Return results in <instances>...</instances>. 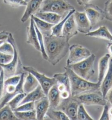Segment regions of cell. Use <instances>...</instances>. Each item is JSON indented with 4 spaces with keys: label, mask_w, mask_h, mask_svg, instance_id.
Listing matches in <instances>:
<instances>
[{
    "label": "cell",
    "mask_w": 112,
    "mask_h": 120,
    "mask_svg": "<svg viewBox=\"0 0 112 120\" xmlns=\"http://www.w3.org/2000/svg\"><path fill=\"white\" fill-rule=\"evenodd\" d=\"M45 49L47 60L52 65H56L69 52V41L63 36H56L50 33H43Z\"/></svg>",
    "instance_id": "1"
},
{
    "label": "cell",
    "mask_w": 112,
    "mask_h": 120,
    "mask_svg": "<svg viewBox=\"0 0 112 120\" xmlns=\"http://www.w3.org/2000/svg\"><path fill=\"white\" fill-rule=\"evenodd\" d=\"M64 69L69 77L71 96L91 90H100V85L97 82H93L81 77L66 66Z\"/></svg>",
    "instance_id": "2"
},
{
    "label": "cell",
    "mask_w": 112,
    "mask_h": 120,
    "mask_svg": "<svg viewBox=\"0 0 112 120\" xmlns=\"http://www.w3.org/2000/svg\"><path fill=\"white\" fill-rule=\"evenodd\" d=\"M25 73L13 76L7 78L4 80V92L0 103V108L4 105L19 93H24L23 90V82L25 78Z\"/></svg>",
    "instance_id": "3"
},
{
    "label": "cell",
    "mask_w": 112,
    "mask_h": 120,
    "mask_svg": "<svg viewBox=\"0 0 112 120\" xmlns=\"http://www.w3.org/2000/svg\"><path fill=\"white\" fill-rule=\"evenodd\" d=\"M6 41L11 43L14 48L13 58L12 60L7 64H0L4 70V77L8 78L12 76L20 75L25 72L22 65V61L19 56L18 49L13 35L9 32L8 37Z\"/></svg>",
    "instance_id": "4"
},
{
    "label": "cell",
    "mask_w": 112,
    "mask_h": 120,
    "mask_svg": "<svg viewBox=\"0 0 112 120\" xmlns=\"http://www.w3.org/2000/svg\"><path fill=\"white\" fill-rule=\"evenodd\" d=\"M95 59V55L91 54L88 58L81 61L66 66L81 77L91 81V79L93 77L95 73L94 70V63Z\"/></svg>",
    "instance_id": "5"
},
{
    "label": "cell",
    "mask_w": 112,
    "mask_h": 120,
    "mask_svg": "<svg viewBox=\"0 0 112 120\" xmlns=\"http://www.w3.org/2000/svg\"><path fill=\"white\" fill-rule=\"evenodd\" d=\"M74 9L67 0H43L39 12H52L64 17Z\"/></svg>",
    "instance_id": "6"
},
{
    "label": "cell",
    "mask_w": 112,
    "mask_h": 120,
    "mask_svg": "<svg viewBox=\"0 0 112 120\" xmlns=\"http://www.w3.org/2000/svg\"><path fill=\"white\" fill-rule=\"evenodd\" d=\"M73 97L79 104L84 105H100L103 106L107 103L100 90H91Z\"/></svg>",
    "instance_id": "7"
},
{
    "label": "cell",
    "mask_w": 112,
    "mask_h": 120,
    "mask_svg": "<svg viewBox=\"0 0 112 120\" xmlns=\"http://www.w3.org/2000/svg\"><path fill=\"white\" fill-rule=\"evenodd\" d=\"M69 52V56L66 60V66L81 61L91 54L88 48L77 44L73 45L70 46Z\"/></svg>",
    "instance_id": "8"
},
{
    "label": "cell",
    "mask_w": 112,
    "mask_h": 120,
    "mask_svg": "<svg viewBox=\"0 0 112 120\" xmlns=\"http://www.w3.org/2000/svg\"><path fill=\"white\" fill-rule=\"evenodd\" d=\"M24 70L27 72H30L34 75L38 81L39 85L42 88L45 93L47 95L51 87L56 85L57 81L54 77H49L39 72L36 69L31 66H23Z\"/></svg>",
    "instance_id": "9"
},
{
    "label": "cell",
    "mask_w": 112,
    "mask_h": 120,
    "mask_svg": "<svg viewBox=\"0 0 112 120\" xmlns=\"http://www.w3.org/2000/svg\"><path fill=\"white\" fill-rule=\"evenodd\" d=\"M79 104L71 96L67 99H62L57 109L60 110L66 113L69 120H77V112Z\"/></svg>",
    "instance_id": "10"
},
{
    "label": "cell",
    "mask_w": 112,
    "mask_h": 120,
    "mask_svg": "<svg viewBox=\"0 0 112 120\" xmlns=\"http://www.w3.org/2000/svg\"><path fill=\"white\" fill-rule=\"evenodd\" d=\"M84 12L90 20L92 27L105 19L103 10L98 6L89 4L84 6Z\"/></svg>",
    "instance_id": "11"
},
{
    "label": "cell",
    "mask_w": 112,
    "mask_h": 120,
    "mask_svg": "<svg viewBox=\"0 0 112 120\" xmlns=\"http://www.w3.org/2000/svg\"><path fill=\"white\" fill-rule=\"evenodd\" d=\"M73 15L78 32L85 35L91 31L93 27L85 12L75 11Z\"/></svg>",
    "instance_id": "12"
},
{
    "label": "cell",
    "mask_w": 112,
    "mask_h": 120,
    "mask_svg": "<svg viewBox=\"0 0 112 120\" xmlns=\"http://www.w3.org/2000/svg\"><path fill=\"white\" fill-rule=\"evenodd\" d=\"M78 34L77 25L75 22L73 14L68 18L65 22L64 26L62 29V36L69 41L71 38Z\"/></svg>",
    "instance_id": "13"
},
{
    "label": "cell",
    "mask_w": 112,
    "mask_h": 120,
    "mask_svg": "<svg viewBox=\"0 0 112 120\" xmlns=\"http://www.w3.org/2000/svg\"><path fill=\"white\" fill-rule=\"evenodd\" d=\"M43 1V0H29L27 2L26 9L20 19L21 22L24 23L30 18L32 15H34L38 12Z\"/></svg>",
    "instance_id": "14"
},
{
    "label": "cell",
    "mask_w": 112,
    "mask_h": 120,
    "mask_svg": "<svg viewBox=\"0 0 112 120\" xmlns=\"http://www.w3.org/2000/svg\"><path fill=\"white\" fill-rule=\"evenodd\" d=\"M36 120H42L46 116L47 112L50 108V102L47 96L34 102Z\"/></svg>",
    "instance_id": "15"
},
{
    "label": "cell",
    "mask_w": 112,
    "mask_h": 120,
    "mask_svg": "<svg viewBox=\"0 0 112 120\" xmlns=\"http://www.w3.org/2000/svg\"><path fill=\"white\" fill-rule=\"evenodd\" d=\"M27 43L31 45L37 51L40 52V46L39 43L38 38L36 31L35 26H34V22L32 17H30V24L27 29Z\"/></svg>",
    "instance_id": "16"
},
{
    "label": "cell",
    "mask_w": 112,
    "mask_h": 120,
    "mask_svg": "<svg viewBox=\"0 0 112 120\" xmlns=\"http://www.w3.org/2000/svg\"><path fill=\"white\" fill-rule=\"evenodd\" d=\"M112 87V58H110L109 67L101 82L100 90L105 98L107 93Z\"/></svg>",
    "instance_id": "17"
},
{
    "label": "cell",
    "mask_w": 112,
    "mask_h": 120,
    "mask_svg": "<svg viewBox=\"0 0 112 120\" xmlns=\"http://www.w3.org/2000/svg\"><path fill=\"white\" fill-rule=\"evenodd\" d=\"M110 58V54L109 53H107L102 56L99 60L98 61V79H97V82L101 84V82L108 70L109 67V63Z\"/></svg>",
    "instance_id": "18"
},
{
    "label": "cell",
    "mask_w": 112,
    "mask_h": 120,
    "mask_svg": "<svg viewBox=\"0 0 112 120\" xmlns=\"http://www.w3.org/2000/svg\"><path fill=\"white\" fill-rule=\"evenodd\" d=\"M85 36L89 37H95V38L103 39L110 42H112V34L106 26H102L98 27L97 30L90 31L85 34Z\"/></svg>",
    "instance_id": "19"
},
{
    "label": "cell",
    "mask_w": 112,
    "mask_h": 120,
    "mask_svg": "<svg viewBox=\"0 0 112 120\" xmlns=\"http://www.w3.org/2000/svg\"><path fill=\"white\" fill-rule=\"evenodd\" d=\"M46 96V94L45 93L41 86L39 85L35 90L29 92V93L26 94L20 104L29 102H35Z\"/></svg>",
    "instance_id": "20"
},
{
    "label": "cell",
    "mask_w": 112,
    "mask_h": 120,
    "mask_svg": "<svg viewBox=\"0 0 112 120\" xmlns=\"http://www.w3.org/2000/svg\"><path fill=\"white\" fill-rule=\"evenodd\" d=\"M34 15L48 23L54 25L59 22L64 17L58 14L50 12H38Z\"/></svg>",
    "instance_id": "21"
},
{
    "label": "cell",
    "mask_w": 112,
    "mask_h": 120,
    "mask_svg": "<svg viewBox=\"0 0 112 120\" xmlns=\"http://www.w3.org/2000/svg\"><path fill=\"white\" fill-rule=\"evenodd\" d=\"M46 96L50 102V107L54 109L57 108L59 103H61L62 98L57 85H55L52 87H51Z\"/></svg>",
    "instance_id": "22"
},
{
    "label": "cell",
    "mask_w": 112,
    "mask_h": 120,
    "mask_svg": "<svg viewBox=\"0 0 112 120\" xmlns=\"http://www.w3.org/2000/svg\"><path fill=\"white\" fill-rule=\"evenodd\" d=\"M28 74L27 76H25L23 82V90L25 94L29 93L32 90L36 88L39 85L38 81L34 77L32 74L30 72H27Z\"/></svg>",
    "instance_id": "23"
},
{
    "label": "cell",
    "mask_w": 112,
    "mask_h": 120,
    "mask_svg": "<svg viewBox=\"0 0 112 120\" xmlns=\"http://www.w3.org/2000/svg\"><path fill=\"white\" fill-rule=\"evenodd\" d=\"M76 9H74L69 11V12H68V13L66 14V16H65L59 22H58L57 24H55V25L52 27L50 34H51L52 35L56 36H61L62 33V29L64 25L65 22H66V20H67L68 18L70 17L72 14L74 13Z\"/></svg>",
    "instance_id": "24"
},
{
    "label": "cell",
    "mask_w": 112,
    "mask_h": 120,
    "mask_svg": "<svg viewBox=\"0 0 112 120\" xmlns=\"http://www.w3.org/2000/svg\"><path fill=\"white\" fill-rule=\"evenodd\" d=\"M31 17H32V18L33 19L34 22L37 28L42 34L47 33L49 31L51 32L52 27L54 25V24L48 23V22L39 18L34 15H32Z\"/></svg>",
    "instance_id": "25"
},
{
    "label": "cell",
    "mask_w": 112,
    "mask_h": 120,
    "mask_svg": "<svg viewBox=\"0 0 112 120\" xmlns=\"http://www.w3.org/2000/svg\"><path fill=\"white\" fill-rule=\"evenodd\" d=\"M46 116L53 120H68L69 118L64 112L61 110L50 107Z\"/></svg>",
    "instance_id": "26"
},
{
    "label": "cell",
    "mask_w": 112,
    "mask_h": 120,
    "mask_svg": "<svg viewBox=\"0 0 112 120\" xmlns=\"http://www.w3.org/2000/svg\"><path fill=\"white\" fill-rule=\"evenodd\" d=\"M18 120L8 104L0 108V120Z\"/></svg>",
    "instance_id": "27"
},
{
    "label": "cell",
    "mask_w": 112,
    "mask_h": 120,
    "mask_svg": "<svg viewBox=\"0 0 112 120\" xmlns=\"http://www.w3.org/2000/svg\"><path fill=\"white\" fill-rule=\"evenodd\" d=\"M53 77L57 81V84L64 86L68 90H70V83L69 77L67 73H57L53 75Z\"/></svg>",
    "instance_id": "28"
},
{
    "label": "cell",
    "mask_w": 112,
    "mask_h": 120,
    "mask_svg": "<svg viewBox=\"0 0 112 120\" xmlns=\"http://www.w3.org/2000/svg\"><path fill=\"white\" fill-rule=\"evenodd\" d=\"M14 114L18 120H36V115L35 110L28 111H14Z\"/></svg>",
    "instance_id": "29"
},
{
    "label": "cell",
    "mask_w": 112,
    "mask_h": 120,
    "mask_svg": "<svg viewBox=\"0 0 112 120\" xmlns=\"http://www.w3.org/2000/svg\"><path fill=\"white\" fill-rule=\"evenodd\" d=\"M34 26H35V28L37 35V38H38L39 43L40 49H41V50H40V53H41V54L42 57L43 59L45 60H47V56L46 51H45V49L44 40H43V34L39 30V29L37 28V26L35 24V22H34Z\"/></svg>",
    "instance_id": "30"
},
{
    "label": "cell",
    "mask_w": 112,
    "mask_h": 120,
    "mask_svg": "<svg viewBox=\"0 0 112 120\" xmlns=\"http://www.w3.org/2000/svg\"><path fill=\"white\" fill-rule=\"evenodd\" d=\"M77 120H93L94 119L89 114L86 110L84 105L80 104L77 112Z\"/></svg>",
    "instance_id": "31"
},
{
    "label": "cell",
    "mask_w": 112,
    "mask_h": 120,
    "mask_svg": "<svg viewBox=\"0 0 112 120\" xmlns=\"http://www.w3.org/2000/svg\"><path fill=\"white\" fill-rule=\"evenodd\" d=\"M26 94L25 93H19L14 96L8 103L7 104L9 105V106L11 107L13 110H14L15 109L17 108L19 105H20L21 102L23 100L24 97H25Z\"/></svg>",
    "instance_id": "32"
},
{
    "label": "cell",
    "mask_w": 112,
    "mask_h": 120,
    "mask_svg": "<svg viewBox=\"0 0 112 120\" xmlns=\"http://www.w3.org/2000/svg\"><path fill=\"white\" fill-rule=\"evenodd\" d=\"M103 11L105 19L112 22V0H107L104 3V9Z\"/></svg>",
    "instance_id": "33"
},
{
    "label": "cell",
    "mask_w": 112,
    "mask_h": 120,
    "mask_svg": "<svg viewBox=\"0 0 112 120\" xmlns=\"http://www.w3.org/2000/svg\"><path fill=\"white\" fill-rule=\"evenodd\" d=\"M35 110V103L34 102H29L22 104L19 105L17 108L13 110V111H28Z\"/></svg>",
    "instance_id": "34"
},
{
    "label": "cell",
    "mask_w": 112,
    "mask_h": 120,
    "mask_svg": "<svg viewBox=\"0 0 112 120\" xmlns=\"http://www.w3.org/2000/svg\"><path fill=\"white\" fill-rule=\"evenodd\" d=\"M4 4L13 7H19L27 6V1L26 0H3Z\"/></svg>",
    "instance_id": "35"
},
{
    "label": "cell",
    "mask_w": 112,
    "mask_h": 120,
    "mask_svg": "<svg viewBox=\"0 0 112 120\" xmlns=\"http://www.w3.org/2000/svg\"><path fill=\"white\" fill-rule=\"evenodd\" d=\"M0 52L8 54H14V48L11 43L5 41L0 46Z\"/></svg>",
    "instance_id": "36"
},
{
    "label": "cell",
    "mask_w": 112,
    "mask_h": 120,
    "mask_svg": "<svg viewBox=\"0 0 112 120\" xmlns=\"http://www.w3.org/2000/svg\"><path fill=\"white\" fill-rule=\"evenodd\" d=\"M13 54H8L0 52V64H7L12 60Z\"/></svg>",
    "instance_id": "37"
},
{
    "label": "cell",
    "mask_w": 112,
    "mask_h": 120,
    "mask_svg": "<svg viewBox=\"0 0 112 120\" xmlns=\"http://www.w3.org/2000/svg\"><path fill=\"white\" fill-rule=\"evenodd\" d=\"M4 79H5V77H4V70L0 66V103H1L4 92Z\"/></svg>",
    "instance_id": "38"
},
{
    "label": "cell",
    "mask_w": 112,
    "mask_h": 120,
    "mask_svg": "<svg viewBox=\"0 0 112 120\" xmlns=\"http://www.w3.org/2000/svg\"><path fill=\"white\" fill-rule=\"evenodd\" d=\"M110 104L108 101L103 106V109L102 111V114L100 115V118L99 119L100 120H109L110 117L109 114V109L110 108Z\"/></svg>",
    "instance_id": "39"
},
{
    "label": "cell",
    "mask_w": 112,
    "mask_h": 120,
    "mask_svg": "<svg viewBox=\"0 0 112 120\" xmlns=\"http://www.w3.org/2000/svg\"><path fill=\"white\" fill-rule=\"evenodd\" d=\"M61 94V97L62 99H67L71 96V91L68 90H65L62 92L60 93Z\"/></svg>",
    "instance_id": "40"
},
{
    "label": "cell",
    "mask_w": 112,
    "mask_h": 120,
    "mask_svg": "<svg viewBox=\"0 0 112 120\" xmlns=\"http://www.w3.org/2000/svg\"><path fill=\"white\" fill-rule=\"evenodd\" d=\"M105 99L107 100V101H108L110 105L112 106V87L107 93Z\"/></svg>",
    "instance_id": "41"
},
{
    "label": "cell",
    "mask_w": 112,
    "mask_h": 120,
    "mask_svg": "<svg viewBox=\"0 0 112 120\" xmlns=\"http://www.w3.org/2000/svg\"><path fill=\"white\" fill-rule=\"evenodd\" d=\"M9 32L3 31L0 32V41H6L8 37Z\"/></svg>",
    "instance_id": "42"
},
{
    "label": "cell",
    "mask_w": 112,
    "mask_h": 120,
    "mask_svg": "<svg viewBox=\"0 0 112 120\" xmlns=\"http://www.w3.org/2000/svg\"><path fill=\"white\" fill-rule=\"evenodd\" d=\"M92 0H77V4L80 6H85L86 4H90Z\"/></svg>",
    "instance_id": "43"
},
{
    "label": "cell",
    "mask_w": 112,
    "mask_h": 120,
    "mask_svg": "<svg viewBox=\"0 0 112 120\" xmlns=\"http://www.w3.org/2000/svg\"><path fill=\"white\" fill-rule=\"evenodd\" d=\"M107 49L108 51V53L110 54V56L112 58V42H110L107 45Z\"/></svg>",
    "instance_id": "44"
},
{
    "label": "cell",
    "mask_w": 112,
    "mask_h": 120,
    "mask_svg": "<svg viewBox=\"0 0 112 120\" xmlns=\"http://www.w3.org/2000/svg\"><path fill=\"white\" fill-rule=\"evenodd\" d=\"M109 117L112 116V106H110L109 109Z\"/></svg>",
    "instance_id": "45"
},
{
    "label": "cell",
    "mask_w": 112,
    "mask_h": 120,
    "mask_svg": "<svg viewBox=\"0 0 112 120\" xmlns=\"http://www.w3.org/2000/svg\"><path fill=\"white\" fill-rule=\"evenodd\" d=\"M4 41H0V46H1V45H2V43H4Z\"/></svg>",
    "instance_id": "46"
}]
</instances>
